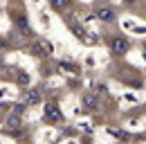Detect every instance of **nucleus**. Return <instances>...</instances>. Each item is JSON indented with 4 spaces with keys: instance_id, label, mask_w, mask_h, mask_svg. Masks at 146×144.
I'll return each mask as SVG.
<instances>
[{
    "instance_id": "obj_1",
    "label": "nucleus",
    "mask_w": 146,
    "mask_h": 144,
    "mask_svg": "<svg viewBox=\"0 0 146 144\" xmlns=\"http://www.w3.org/2000/svg\"><path fill=\"white\" fill-rule=\"evenodd\" d=\"M32 52L36 54V56H50V54H52V45L45 43V41H36V43L32 45Z\"/></svg>"
},
{
    "instance_id": "obj_2",
    "label": "nucleus",
    "mask_w": 146,
    "mask_h": 144,
    "mask_svg": "<svg viewBox=\"0 0 146 144\" xmlns=\"http://www.w3.org/2000/svg\"><path fill=\"white\" fill-rule=\"evenodd\" d=\"M45 119H47V122H58V119H61V113H58V108H56L54 104H47V106H45Z\"/></svg>"
},
{
    "instance_id": "obj_3",
    "label": "nucleus",
    "mask_w": 146,
    "mask_h": 144,
    "mask_svg": "<svg viewBox=\"0 0 146 144\" xmlns=\"http://www.w3.org/2000/svg\"><path fill=\"white\" fill-rule=\"evenodd\" d=\"M97 18L110 23V20H115V11H112L110 7H99V9H97Z\"/></svg>"
},
{
    "instance_id": "obj_4",
    "label": "nucleus",
    "mask_w": 146,
    "mask_h": 144,
    "mask_svg": "<svg viewBox=\"0 0 146 144\" xmlns=\"http://www.w3.org/2000/svg\"><path fill=\"white\" fill-rule=\"evenodd\" d=\"M112 52H117V54L128 52V41L126 38H115L112 41Z\"/></svg>"
},
{
    "instance_id": "obj_5",
    "label": "nucleus",
    "mask_w": 146,
    "mask_h": 144,
    "mask_svg": "<svg viewBox=\"0 0 146 144\" xmlns=\"http://www.w3.org/2000/svg\"><path fill=\"white\" fill-rule=\"evenodd\" d=\"M83 106L88 108V110H97V97H92V95H83Z\"/></svg>"
},
{
    "instance_id": "obj_6",
    "label": "nucleus",
    "mask_w": 146,
    "mask_h": 144,
    "mask_svg": "<svg viewBox=\"0 0 146 144\" xmlns=\"http://www.w3.org/2000/svg\"><path fill=\"white\" fill-rule=\"evenodd\" d=\"M38 101H40V95L36 90H29L27 92V104H38Z\"/></svg>"
},
{
    "instance_id": "obj_7",
    "label": "nucleus",
    "mask_w": 146,
    "mask_h": 144,
    "mask_svg": "<svg viewBox=\"0 0 146 144\" xmlns=\"http://www.w3.org/2000/svg\"><path fill=\"white\" fill-rule=\"evenodd\" d=\"M61 70H63V72H72V74H76V72H79V68H76V65H72V63H61Z\"/></svg>"
},
{
    "instance_id": "obj_8",
    "label": "nucleus",
    "mask_w": 146,
    "mask_h": 144,
    "mask_svg": "<svg viewBox=\"0 0 146 144\" xmlns=\"http://www.w3.org/2000/svg\"><path fill=\"white\" fill-rule=\"evenodd\" d=\"M18 27L25 32V34H29V25H27V20H25V18H18Z\"/></svg>"
},
{
    "instance_id": "obj_9",
    "label": "nucleus",
    "mask_w": 146,
    "mask_h": 144,
    "mask_svg": "<svg viewBox=\"0 0 146 144\" xmlns=\"http://www.w3.org/2000/svg\"><path fill=\"white\" fill-rule=\"evenodd\" d=\"M18 124H20L18 117H9V119H7V126H9V128H18Z\"/></svg>"
},
{
    "instance_id": "obj_10",
    "label": "nucleus",
    "mask_w": 146,
    "mask_h": 144,
    "mask_svg": "<svg viewBox=\"0 0 146 144\" xmlns=\"http://www.w3.org/2000/svg\"><path fill=\"white\" fill-rule=\"evenodd\" d=\"M18 83H29V74L27 72H18Z\"/></svg>"
},
{
    "instance_id": "obj_11",
    "label": "nucleus",
    "mask_w": 146,
    "mask_h": 144,
    "mask_svg": "<svg viewBox=\"0 0 146 144\" xmlns=\"http://www.w3.org/2000/svg\"><path fill=\"white\" fill-rule=\"evenodd\" d=\"M52 5H54V9H63L68 5V0H52Z\"/></svg>"
},
{
    "instance_id": "obj_12",
    "label": "nucleus",
    "mask_w": 146,
    "mask_h": 144,
    "mask_svg": "<svg viewBox=\"0 0 146 144\" xmlns=\"http://www.w3.org/2000/svg\"><path fill=\"white\" fill-rule=\"evenodd\" d=\"M0 47H5V38H0Z\"/></svg>"
},
{
    "instance_id": "obj_13",
    "label": "nucleus",
    "mask_w": 146,
    "mask_h": 144,
    "mask_svg": "<svg viewBox=\"0 0 146 144\" xmlns=\"http://www.w3.org/2000/svg\"><path fill=\"white\" fill-rule=\"evenodd\" d=\"M126 2H133V0H126Z\"/></svg>"
}]
</instances>
